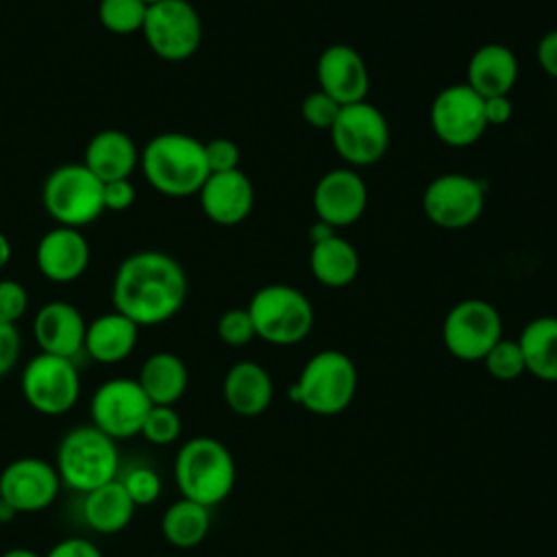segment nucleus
<instances>
[{"instance_id": "obj_1", "label": "nucleus", "mask_w": 557, "mask_h": 557, "mask_svg": "<svg viewBox=\"0 0 557 557\" xmlns=\"http://www.w3.org/2000/svg\"><path fill=\"white\" fill-rule=\"evenodd\" d=\"M187 298L183 265L163 250H137L122 259L111 285L113 309L141 326L172 320Z\"/></svg>"}, {"instance_id": "obj_2", "label": "nucleus", "mask_w": 557, "mask_h": 557, "mask_svg": "<svg viewBox=\"0 0 557 557\" xmlns=\"http://www.w3.org/2000/svg\"><path fill=\"white\" fill-rule=\"evenodd\" d=\"M139 165L148 185L170 198L198 194L211 174L205 157V144L178 131L154 135L141 148Z\"/></svg>"}, {"instance_id": "obj_3", "label": "nucleus", "mask_w": 557, "mask_h": 557, "mask_svg": "<svg viewBox=\"0 0 557 557\" xmlns=\"http://www.w3.org/2000/svg\"><path fill=\"white\" fill-rule=\"evenodd\" d=\"M237 468L231 450L211 435L187 440L174 457V483L183 498L215 507L235 487Z\"/></svg>"}, {"instance_id": "obj_4", "label": "nucleus", "mask_w": 557, "mask_h": 557, "mask_svg": "<svg viewBox=\"0 0 557 557\" xmlns=\"http://www.w3.org/2000/svg\"><path fill=\"white\" fill-rule=\"evenodd\" d=\"M54 468L63 485L78 494H87L117 479V442L94 424H78L61 437Z\"/></svg>"}, {"instance_id": "obj_5", "label": "nucleus", "mask_w": 557, "mask_h": 557, "mask_svg": "<svg viewBox=\"0 0 557 557\" xmlns=\"http://www.w3.org/2000/svg\"><path fill=\"white\" fill-rule=\"evenodd\" d=\"M357 383L355 361L342 350L326 348L307 359L292 385V398L315 416H337L352 403Z\"/></svg>"}, {"instance_id": "obj_6", "label": "nucleus", "mask_w": 557, "mask_h": 557, "mask_svg": "<svg viewBox=\"0 0 557 557\" xmlns=\"http://www.w3.org/2000/svg\"><path fill=\"white\" fill-rule=\"evenodd\" d=\"M246 309L250 313L255 335L274 346L298 344L313 326V307L294 285H263L252 294Z\"/></svg>"}, {"instance_id": "obj_7", "label": "nucleus", "mask_w": 557, "mask_h": 557, "mask_svg": "<svg viewBox=\"0 0 557 557\" xmlns=\"http://www.w3.org/2000/svg\"><path fill=\"white\" fill-rule=\"evenodd\" d=\"M41 202L59 226L83 228L104 211L102 181L85 163H61L46 176Z\"/></svg>"}, {"instance_id": "obj_8", "label": "nucleus", "mask_w": 557, "mask_h": 557, "mask_svg": "<svg viewBox=\"0 0 557 557\" xmlns=\"http://www.w3.org/2000/svg\"><path fill=\"white\" fill-rule=\"evenodd\" d=\"M20 389L33 411L63 416L81 398V374L74 359L37 352L22 370Z\"/></svg>"}, {"instance_id": "obj_9", "label": "nucleus", "mask_w": 557, "mask_h": 557, "mask_svg": "<svg viewBox=\"0 0 557 557\" xmlns=\"http://www.w3.org/2000/svg\"><path fill=\"white\" fill-rule=\"evenodd\" d=\"M141 35L159 59L178 63L194 57L200 48L202 22L191 2L161 0L148 4Z\"/></svg>"}, {"instance_id": "obj_10", "label": "nucleus", "mask_w": 557, "mask_h": 557, "mask_svg": "<svg viewBox=\"0 0 557 557\" xmlns=\"http://www.w3.org/2000/svg\"><path fill=\"white\" fill-rule=\"evenodd\" d=\"M329 133L337 157L357 168L376 163L389 146L387 120L368 100L344 104Z\"/></svg>"}, {"instance_id": "obj_11", "label": "nucleus", "mask_w": 557, "mask_h": 557, "mask_svg": "<svg viewBox=\"0 0 557 557\" xmlns=\"http://www.w3.org/2000/svg\"><path fill=\"white\" fill-rule=\"evenodd\" d=\"M503 337L498 309L483 298H466L453 305L442 324L446 350L459 361H481Z\"/></svg>"}, {"instance_id": "obj_12", "label": "nucleus", "mask_w": 557, "mask_h": 557, "mask_svg": "<svg viewBox=\"0 0 557 557\" xmlns=\"http://www.w3.org/2000/svg\"><path fill=\"white\" fill-rule=\"evenodd\" d=\"M152 403L137 379L113 376L102 381L89 400L91 424L111 440H131L139 435Z\"/></svg>"}, {"instance_id": "obj_13", "label": "nucleus", "mask_w": 557, "mask_h": 557, "mask_svg": "<svg viewBox=\"0 0 557 557\" xmlns=\"http://www.w3.org/2000/svg\"><path fill=\"white\" fill-rule=\"evenodd\" d=\"M485 207V189L479 178L448 172L435 176L422 194V211L440 228L457 231L474 224Z\"/></svg>"}, {"instance_id": "obj_14", "label": "nucleus", "mask_w": 557, "mask_h": 557, "mask_svg": "<svg viewBox=\"0 0 557 557\" xmlns=\"http://www.w3.org/2000/svg\"><path fill=\"white\" fill-rule=\"evenodd\" d=\"M429 122L435 137L446 146H472L487 128L483 115V96H479L466 83L448 85L435 94Z\"/></svg>"}, {"instance_id": "obj_15", "label": "nucleus", "mask_w": 557, "mask_h": 557, "mask_svg": "<svg viewBox=\"0 0 557 557\" xmlns=\"http://www.w3.org/2000/svg\"><path fill=\"white\" fill-rule=\"evenodd\" d=\"M61 485L54 463L41 457H17L0 470V498L15 513L48 509L57 500Z\"/></svg>"}, {"instance_id": "obj_16", "label": "nucleus", "mask_w": 557, "mask_h": 557, "mask_svg": "<svg viewBox=\"0 0 557 557\" xmlns=\"http://www.w3.org/2000/svg\"><path fill=\"white\" fill-rule=\"evenodd\" d=\"M368 207V187L357 170L337 168L320 176L313 187V211L315 218L344 228L355 224Z\"/></svg>"}, {"instance_id": "obj_17", "label": "nucleus", "mask_w": 557, "mask_h": 557, "mask_svg": "<svg viewBox=\"0 0 557 557\" xmlns=\"http://www.w3.org/2000/svg\"><path fill=\"white\" fill-rule=\"evenodd\" d=\"M318 89L329 94L335 102L352 104L368 98L370 74L363 57L348 44L326 46L315 63Z\"/></svg>"}, {"instance_id": "obj_18", "label": "nucleus", "mask_w": 557, "mask_h": 557, "mask_svg": "<svg viewBox=\"0 0 557 557\" xmlns=\"http://www.w3.org/2000/svg\"><path fill=\"white\" fill-rule=\"evenodd\" d=\"M202 213L218 226L242 224L255 207V187L242 170L211 172L200 191Z\"/></svg>"}, {"instance_id": "obj_19", "label": "nucleus", "mask_w": 557, "mask_h": 557, "mask_svg": "<svg viewBox=\"0 0 557 557\" xmlns=\"http://www.w3.org/2000/svg\"><path fill=\"white\" fill-rule=\"evenodd\" d=\"M89 242L81 228L59 224L41 235L35 250L39 272L52 283H72L81 278L89 265Z\"/></svg>"}, {"instance_id": "obj_20", "label": "nucleus", "mask_w": 557, "mask_h": 557, "mask_svg": "<svg viewBox=\"0 0 557 557\" xmlns=\"http://www.w3.org/2000/svg\"><path fill=\"white\" fill-rule=\"evenodd\" d=\"M87 322L83 313L65 300H50L35 313L33 335L39 352L74 359L83 352Z\"/></svg>"}, {"instance_id": "obj_21", "label": "nucleus", "mask_w": 557, "mask_h": 557, "mask_svg": "<svg viewBox=\"0 0 557 557\" xmlns=\"http://www.w3.org/2000/svg\"><path fill=\"white\" fill-rule=\"evenodd\" d=\"M222 398L233 413L255 418L272 405L274 381L261 363L244 359L226 370L222 379Z\"/></svg>"}, {"instance_id": "obj_22", "label": "nucleus", "mask_w": 557, "mask_h": 557, "mask_svg": "<svg viewBox=\"0 0 557 557\" xmlns=\"http://www.w3.org/2000/svg\"><path fill=\"white\" fill-rule=\"evenodd\" d=\"M466 78V85L483 98L509 96L518 81V59L505 44H485L472 52Z\"/></svg>"}, {"instance_id": "obj_23", "label": "nucleus", "mask_w": 557, "mask_h": 557, "mask_svg": "<svg viewBox=\"0 0 557 557\" xmlns=\"http://www.w3.org/2000/svg\"><path fill=\"white\" fill-rule=\"evenodd\" d=\"M137 337L139 326L113 309L109 313L94 318L87 324L83 350L89 359L104 366H113L131 357V352L137 346Z\"/></svg>"}, {"instance_id": "obj_24", "label": "nucleus", "mask_w": 557, "mask_h": 557, "mask_svg": "<svg viewBox=\"0 0 557 557\" xmlns=\"http://www.w3.org/2000/svg\"><path fill=\"white\" fill-rule=\"evenodd\" d=\"M83 163L102 183L128 178L139 163V150L124 131L104 128L87 141Z\"/></svg>"}, {"instance_id": "obj_25", "label": "nucleus", "mask_w": 557, "mask_h": 557, "mask_svg": "<svg viewBox=\"0 0 557 557\" xmlns=\"http://www.w3.org/2000/svg\"><path fill=\"white\" fill-rule=\"evenodd\" d=\"M135 509L137 507L120 479L83 494V518L87 527L100 535L124 531L131 524Z\"/></svg>"}, {"instance_id": "obj_26", "label": "nucleus", "mask_w": 557, "mask_h": 557, "mask_svg": "<svg viewBox=\"0 0 557 557\" xmlns=\"http://www.w3.org/2000/svg\"><path fill=\"white\" fill-rule=\"evenodd\" d=\"M137 381L152 405H176L187 392L189 372L178 355L159 350L146 357Z\"/></svg>"}, {"instance_id": "obj_27", "label": "nucleus", "mask_w": 557, "mask_h": 557, "mask_svg": "<svg viewBox=\"0 0 557 557\" xmlns=\"http://www.w3.org/2000/svg\"><path fill=\"white\" fill-rule=\"evenodd\" d=\"M309 268L318 283L339 289L350 285L359 274V252L357 248L339 237L337 233L311 244Z\"/></svg>"}, {"instance_id": "obj_28", "label": "nucleus", "mask_w": 557, "mask_h": 557, "mask_svg": "<svg viewBox=\"0 0 557 557\" xmlns=\"http://www.w3.org/2000/svg\"><path fill=\"white\" fill-rule=\"evenodd\" d=\"M527 372L540 381L557 383V315H540L518 335Z\"/></svg>"}, {"instance_id": "obj_29", "label": "nucleus", "mask_w": 557, "mask_h": 557, "mask_svg": "<svg viewBox=\"0 0 557 557\" xmlns=\"http://www.w3.org/2000/svg\"><path fill=\"white\" fill-rule=\"evenodd\" d=\"M211 527L209 507L189 498L170 503L161 516V535L174 548H194L205 542Z\"/></svg>"}, {"instance_id": "obj_30", "label": "nucleus", "mask_w": 557, "mask_h": 557, "mask_svg": "<svg viewBox=\"0 0 557 557\" xmlns=\"http://www.w3.org/2000/svg\"><path fill=\"white\" fill-rule=\"evenodd\" d=\"M148 4L141 0H100L98 22L113 35L141 33Z\"/></svg>"}, {"instance_id": "obj_31", "label": "nucleus", "mask_w": 557, "mask_h": 557, "mask_svg": "<svg viewBox=\"0 0 557 557\" xmlns=\"http://www.w3.org/2000/svg\"><path fill=\"white\" fill-rule=\"evenodd\" d=\"M481 361H483L487 374L496 381H513L527 372L524 355L520 350L518 339L500 337Z\"/></svg>"}, {"instance_id": "obj_32", "label": "nucleus", "mask_w": 557, "mask_h": 557, "mask_svg": "<svg viewBox=\"0 0 557 557\" xmlns=\"http://www.w3.org/2000/svg\"><path fill=\"white\" fill-rule=\"evenodd\" d=\"M181 431L183 420L174 405H152L146 413L139 435L154 446H168L181 437Z\"/></svg>"}, {"instance_id": "obj_33", "label": "nucleus", "mask_w": 557, "mask_h": 557, "mask_svg": "<svg viewBox=\"0 0 557 557\" xmlns=\"http://www.w3.org/2000/svg\"><path fill=\"white\" fill-rule=\"evenodd\" d=\"M120 481L135 507H148L161 496V476L148 466H137L128 470Z\"/></svg>"}, {"instance_id": "obj_34", "label": "nucleus", "mask_w": 557, "mask_h": 557, "mask_svg": "<svg viewBox=\"0 0 557 557\" xmlns=\"http://www.w3.org/2000/svg\"><path fill=\"white\" fill-rule=\"evenodd\" d=\"M215 331H218V337L226 346H233V348L246 346V344H250L257 337L248 309H226L218 318Z\"/></svg>"}, {"instance_id": "obj_35", "label": "nucleus", "mask_w": 557, "mask_h": 557, "mask_svg": "<svg viewBox=\"0 0 557 557\" xmlns=\"http://www.w3.org/2000/svg\"><path fill=\"white\" fill-rule=\"evenodd\" d=\"M342 104L335 102L329 94H324L322 89H315L311 94L305 96V100L300 102V115L302 120L320 131H331V126L335 124L337 115H339Z\"/></svg>"}, {"instance_id": "obj_36", "label": "nucleus", "mask_w": 557, "mask_h": 557, "mask_svg": "<svg viewBox=\"0 0 557 557\" xmlns=\"http://www.w3.org/2000/svg\"><path fill=\"white\" fill-rule=\"evenodd\" d=\"M28 309V292L13 278H0V322L15 324Z\"/></svg>"}, {"instance_id": "obj_37", "label": "nucleus", "mask_w": 557, "mask_h": 557, "mask_svg": "<svg viewBox=\"0 0 557 557\" xmlns=\"http://www.w3.org/2000/svg\"><path fill=\"white\" fill-rule=\"evenodd\" d=\"M205 157L209 172H231L239 170V148L233 139L215 137L205 144Z\"/></svg>"}, {"instance_id": "obj_38", "label": "nucleus", "mask_w": 557, "mask_h": 557, "mask_svg": "<svg viewBox=\"0 0 557 557\" xmlns=\"http://www.w3.org/2000/svg\"><path fill=\"white\" fill-rule=\"evenodd\" d=\"M22 335L15 324L0 322V379L7 376L20 361Z\"/></svg>"}, {"instance_id": "obj_39", "label": "nucleus", "mask_w": 557, "mask_h": 557, "mask_svg": "<svg viewBox=\"0 0 557 557\" xmlns=\"http://www.w3.org/2000/svg\"><path fill=\"white\" fill-rule=\"evenodd\" d=\"M135 185L131 178H117L102 183V205L107 211H126L135 202Z\"/></svg>"}, {"instance_id": "obj_40", "label": "nucleus", "mask_w": 557, "mask_h": 557, "mask_svg": "<svg viewBox=\"0 0 557 557\" xmlns=\"http://www.w3.org/2000/svg\"><path fill=\"white\" fill-rule=\"evenodd\" d=\"M44 557H104L98 544H94L87 537L74 535V537H63Z\"/></svg>"}, {"instance_id": "obj_41", "label": "nucleus", "mask_w": 557, "mask_h": 557, "mask_svg": "<svg viewBox=\"0 0 557 557\" xmlns=\"http://www.w3.org/2000/svg\"><path fill=\"white\" fill-rule=\"evenodd\" d=\"M483 115L487 126L507 124L513 115V102L509 96H490L483 98Z\"/></svg>"}, {"instance_id": "obj_42", "label": "nucleus", "mask_w": 557, "mask_h": 557, "mask_svg": "<svg viewBox=\"0 0 557 557\" xmlns=\"http://www.w3.org/2000/svg\"><path fill=\"white\" fill-rule=\"evenodd\" d=\"M537 63L540 67L557 78V30H548L537 44Z\"/></svg>"}, {"instance_id": "obj_43", "label": "nucleus", "mask_w": 557, "mask_h": 557, "mask_svg": "<svg viewBox=\"0 0 557 557\" xmlns=\"http://www.w3.org/2000/svg\"><path fill=\"white\" fill-rule=\"evenodd\" d=\"M335 231H337V228H333L331 224H326V222H322V220H315V222L311 224V228H309V239H311V244H315V242H322V239L335 235Z\"/></svg>"}, {"instance_id": "obj_44", "label": "nucleus", "mask_w": 557, "mask_h": 557, "mask_svg": "<svg viewBox=\"0 0 557 557\" xmlns=\"http://www.w3.org/2000/svg\"><path fill=\"white\" fill-rule=\"evenodd\" d=\"M11 261V242L9 237L0 231V270Z\"/></svg>"}, {"instance_id": "obj_45", "label": "nucleus", "mask_w": 557, "mask_h": 557, "mask_svg": "<svg viewBox=\"0 0 557 557\" xmlns=\"http://www.w3.org/2000/svg\"><path fill=\"white\" fill-rule=\"evenodd\" d=\"M0 557H44V555H39V553H37V550H33V548L15 546V548H9V550H4Z\"/></svg>"}, {"instance_id": "obj_46", "label": "nucleus", "mask_w": 557, "mask_h": 557, "mask_svg": "<svg viewBox=\"0 0 557 557\" xmlns=\"http://www.w3.org/2000/svg\"><path fill=\"white\" fill-rule=\"evenodd\" d=\"M15 516H17V513H15V509H13L11 505H7V503L0 498V524L11 522Z\"/></svg>"}, {"instance_id": "obj_47", "label": "nucleus", "mask_w": 557, "mask_h": 557, "mask_svg": "<svg viewBox=\"0 0 557 557\" xmlns=\"http://www.w3.org/2000/svg\"><path fill=\"white\" fill-rule=\"evenodd\" d=\"M141 2H146V4H154V2H161V0H141Z\"/></svg>"}]
</instances>
